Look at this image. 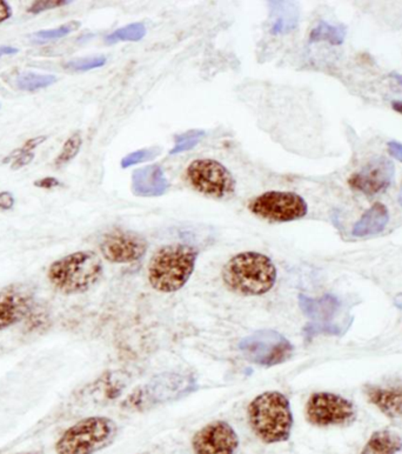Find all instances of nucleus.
Masks as SVG:
<instances>
[{
	"label": "nucleus",
	"instance_id": "f257e3e1",
	"mask_svg": "<svg viewBox=\"0 0 402 454\" xmlns=\"http://www.w3.org/2000/svg\"><path fill=\"white\" fill-rule=\"evenodd\" d=\"M276 265L266 254L246 251L236 254L223 265L221 279L227 290L243 297H260L274 288Z\"/></svg>",
	"mask_w": 402,
	"mask_h": 454
},
{
	"label": "nucleus",
	"instance_id": "f03ea898",
	"mask_svg": "<svg viewBox=\"0 0 402 454\" xmlns=\"http://www.w3.org/2000/svg\"><path fill=\"white\" fill-rule=\"evenodd\" d=\"M247 420L253 433L268 445L288 440L294 424L289 400L278 391L256 395L247 408Z\"/></svg>",
	"mask_w": 402,
	"mask_h": 454
},
{
	"label": "nucleus",
	"instance_id": "7ed1b4c3",
	"mask_svg": "<svg viewBox=\"0 0 402 454\" xmlns=\"http://www.w3.org/2000/svg\"><path fill=\"white\" fill-rule=\"evenodd\" d=\"M199 251L187 244L165 245L151 258L147 278L160 293H173L187 284L196 268Z\"/></svg>",
	"mask_w": 402,
	"mask_h": 454
},
{
	"label": "nucleus",
	"instance_id": "20e7f679",
	"mask_svg": "<svg viewBox=\"0 0 402 454\" xmlns=\"http://www.w3.org/2000/svg\"><path fill=\"white\" fill-rule=\"evenodd\" d=\"M104 274L101 258L94 251H78L54 261L47 271L51 285L66 296L85 293Z\"/></svg>",
	"mask_w": 402,
	"mask_h": 454
},
{
	"label": "nucleus",
	"instance_id": "39448f33",
	"mask_svg": "<svg viewBox=\"0 0 402 454\" xmlns=\"http://www.w3.org/2000/svg\"><path fill=\"white\" fill-rule=\"evenodd\" d=\"M118 425L111 418H85L64 432L56 444L57 454H94L114 444Z\"/></svg>",
	"mask_w": 402,
	"mask_h": 454
},
{
	"label": "nucleus",
	"instance_id": "423d86ee",
	"mask_svg": "<svg viewBox=\"0 0 402 454\" xmlns=\"http://www.w3.org/2000/svg\"><path fill=\"white\" fill-rule=\"evenodd\" d=\"M249 212L272 223H289L306 217L308 205L301 196L288 191H268L249 201Z\"/></svg>",
	"mask_w": 402,
	"mask_h": 454
},
{
	"label": "nucleus",
	"instance_id": "0eeeda50",
	"mask_svg": "<svg viewBox=\"0 0 402 454\" xmlns=\"http://www.w3.org/2000/svg\"><path fill=\"white\" fill-rule=\"evenodd\" d=\"M186 181L200 193L225 199L236 192V181L230 170L214 159H196L186 168Z\"/></svg>",
	"mask_w": 402,
	"mask_h": 454
},
{
	"label": "nucleus",
	"instance_id": "6e6552de",
	"mask_svg": "<svg viewBox=\"0 0 402 454\" xmlns=\"http://www.w3.org/2000/svg\"><path fill=\"white\" fill-rule=\"evenodd\" d=\"M243 357L253 364L272 368L283 364L292 357L294 346L274 330L258 331L240 343Z\"/></svg>",
	"mask_w": 402,
	"mask_h": 454
},
{
	"label": "nucleus",
	"instance_id": "1a4fd4ad",
	"mask_svg": "<svg viewBox=\"0 0 402 454\" xmlns=\"http://www.w3.org/2000/svg\"><path fill=\"white\" fill-rule=\"evenodd\" d=\"M305 417L309 424L319 428L347 424L356 418L351 401L328 392L313 393L307 400Z\"/></svg>",
	"mask_w": 402,
	"mask_h": 454
},
{
	"label": "nucleus",
	"instance_id": "9d476101",
	"mask_svg": "<svg viewBox=\"0 0 402 454\" xmlns=\"http://www.w3.org/2000/svg\"><path fill=\"white\" fill-rule=\"evenodd\" d=\"M149 243L140 234L123 228H114L100 241V253L114 264H132L146 254Z\"/></svg>",
	"mask_w": 402,
	"mask_h": 454
},
{
	"label": "nucleus",
	"instance_id": "9b49d317",
	"mask_svg": "<svg viewBox=\"0 0 402 454\" xmlns=\"http://www.w3.org/2000/svg\"><path fill=\"white\" fill-rule=\"evenodd\" d=\"M191 444L194 454H236L239 437L227 421L214 420L196 431Z\"/></svg>",
	"mask_w": 402,
	"mask_h": 454
},
{
	"label": "nucleus",
	"instance_id": "f8f14e48",
	"mask_svg": "<svg viewBox=\"0 0 402 454\" xmlns=\"http://www.w3.org/2000/svg\"><path fill=\"white\" fill-rule=\"evenodd\" d=\"M396 177V166L386 157L369 161L358 173L349 177L348 185L353 190L367 196H376L388 190Z\"/></svg>",
	"mask_w": 402,
	"mask_h": 454
},
{
	"label": "nucleus",
	"instance_id": "ddd939ff",
	"mask_svg": "<svg viewBox=\"0 0 402 454\" xmlns=\"http://www.w3.org/2000/svg\"><path fill=\"white\" fill-rule=\"evenodd\" d=\"M34 305V288L14 284L0 290V331L18 324L30 314Z\"/></svg>",
	"mask_w": 402,
	"mask_h": 454
},
{
	"label": "nucleus",
	"instance_id": "4468645a",
	"mask_svg": "<svg viewBox=\"0 0 402 454\" xmlns=\"http://www.w3.org/2000/svg\"><path fill=\"white\" fill-rule=\"evenodd\" d=\"M388 221V208L381 203H376L366 211L360 221L353 226L352 236L356 238L376 236L385 230Z\"/></svg>",
	"mask_w": 402,
	"mask_h": 454
},
{
	"label": "nucleus",
	"instance_id": "2eb2a0df",
	"mask_svg": "<svg viewBox=\"0 0 402 454\" xmlns=\"http://www.w3.org/2000/svg\"><path fill=\"white\" fill-rule=\"evenodd\" d=\"M367 397L386 415L392 418L402 417V390L369 388L367 390Z\"/></svg>",
	"mask_w": 402,
	"mask_h": 454
},
{
	"label": "nucleus",
	"instance_id": "dca6fc26",
	"mask_svg": "<svg viewBox=\"0 0 402 454\" xmlns=\"http://www.w3.org/2000/svg\"><path fill=\"white\" fill-rule=\"evenodd\" d=\"M402 450V439L391 431H378L369 438L361 454H396Z\"/></svg>",
	"mask_w": 402,
	"mask_h": 454
},
{
	"label": "nucleus",
	"instance_id": "f3484780",
	"mask_svg": "<svg viewBox=\"0 0 402 454\" xmlns=\"http://www.w3.org/2000/svg\"><path fill=\"white\" fill-rule=\"evenodd\" d=\"M347 36V27L343 24L333 25L327 21H320L309 34V41L316 43V41H326L331 45H343Z\"/></svg>",
	"mask_w": 402,
	"mask_h": 454
},
{
	"label": "nucleus",
	"instance_id": "a211bd4d",
	"mask_svg": "<svg viewBox=\"0 0 402 454\" xmlns=\"http://www.w3.org/2000/svg\"><path fill=\"white\" fill-rule=\"evenodd\" d=\"M57 81L54 74H40L36 72H23L14 78V86L18 90L34 92L45 87L51 86Z\"/></svg>",
	"mask_w": 402,
	"mask_h": 454
},
{
	"label": "nucleus",
	"instance_id": "6ab92c4d",
	"mask_svg": "<svg viewBox=\"0 0 402 454\" xmlns=\"http://www.w3.org/2000/svg\"><path fill=\"white\" fill-rule=\"evenodd\" d=\"M339 308V301L332 296H326L319 301H311V299L303 301L305 311L308 316L316 319L327 321L328 318L333 317L338 312Z\"/></svg>",
	"mask_w": 402,
	"mask_h": 454
},
{
	"label": "nucleus",
	"instance_id": "aec40b11",
	"mask_svg": "<svg viewBox=\"0 0 402 454\" xmlns=\"http://www.w3.org/2000/svg\"><path fill=\"white\" fill-rule=\"evenodd\" d=\"M146 29L143 23H134L121 27L109 34L106 37L107 44H114L116 41H139L145 37Z\"/></svg>",
	"mask_w": 402,
	"mask_h": 454
},
{
	"label": "nucleus",
	"instance_id": "412c9836",
	"mask_svg": "<svg viewBox=\"0 0 402 454\" xmlns=\"http://www.w3.org/2000/svg\"><path fill=\"white\" fill-rule=\"evenodd\" d=\"M83 145V138L79 132L72 134L63 145V148L60 151L58 157L54 161V165L56 167L65 166L69 164L70 161H74V158L77 157V154L79 153L80 148Z\"/></svg>",
	"mask_w": 402,
	"mask_h": 454
},
{
	"label": "nucleus",
	"instance_id": "4be33fe9",
	"mask_svg": "<svg viewBox=\"0 0 402 454\" xmlns=\"http://www.w3.org/2000/svg\"><path fill=\"white\" fill-rule=\"evenodd\" d=\"M80 25H81V24H80L79 21H70V23L57 27V29L41 30L39 31V32H36V34H32V38H34V41H37V43L57 41V39H61V38L66 37V36L72 34L74 31H77Z\"/></svg>",
	"mask_w": 402,
	"mask_h": 454
},
{
	"label": "nucleus",
	"instance_id": "5701e85b",
	"mask_svg": "<svg viewBox=\"0 0 402 454\" xmlns=\"http://www.w3.org/2000/svg\"><path fill=\"white\" fill-rule=\"evenodd\" d=\"M205 136V132L200 130L190 131L187 133L180 134L176 137V146L170 151L171 154L180 153L185 151L191 150L196 146L200 139Z\"/></svg>",
	"mask_w": 402,
	"mask_h": 454
},
{
	"label": "nucleus",
	"instance_id": "b1692460",
	"mask_svg": "<svg viewBox=\"0 0 402 454\" xmlns=\"http://www.w3.org/2000/svg\"><path fill=\"white\" fill-rule=\"evenodd\" d=\"M106 64V57L104 56H96V57L80 58L74 61L65 64L67 70L72 71H90L98 67L104 66Z\"/></svg>",
	"mask_w": 402,
	"mask_h": 454
},
{
	"label": "nucleus",
	"instance_id": "393cba45",
	"mask_svg": "<svg viewBox=\"0 0 402 454\" xmlns=\"http://www.w3.org/2000/svg\"><path fill=\"white\" fill-rule=\"evenodd\" d=\"M34 159V152H30V151H26L25 148H23V147H20L18 150L12 151L10 156H7V157L4 159L3 163L4 164H7V161H9V163L12 161V163H11V170L18 171L31 164Z\"/></svg>",
	"mask_w": 402,
	"mask_h": 454
},
{
	"label": "nucleus",
	"instance_id": "a878e982",
	"mask_svg": "<svg viewBox=\"0 0 402 454\" xmlns=\"http://www.w3.org/2000/svg\"><path fill=\"white\" fill-rule=\"evenodd\" d=\"M159 153L160 148H158V147H152V148H146V150L136 151V152L129 154V156L124 158L123 161H121V167H123V168H127V167L132 166V165L152 161V159H154L156 156H159Z\"/></svg>",
	"mask_w": 402,
	"mask_h": 454
},
{
	"label": "nucleus",
	"instance_id": "bb28decb",
	"mask_svg": "<svg viewBox=\"0 0 402 454\" xmlns=\"http://www.w3.org/2000/svg\"><path fill=\"white\" fill-rule=\"evenodd\" d=\"M70 3L72 1H69V0H38V1H34L27 11L30 14H41L44 11L54 10L57 7L65 6Z\"/></svg>",
	"mask_w": 402,
	"mask_h": 454
},
{
	"label": "nucleus",
	"instance_id": "cd10ccee",
	"mask_svg": "<svg viewBox=\"0 0 402 454\" xmlns=\"http://www.w3.org/2000/svg\"><path fill=\"white\" fill-rule=\"evenodd\" d=\"M14 194L9 191L0 192V211H10L14 208Z\"/></svg>",
	"mask_w": 402,
	"mask_h": 454
},
{
	"label": "nucleus",
	"instance_id": "c85d7f7f",
	"mask_svg": "<svg viewBox=\"0 0 402 454\" xmlns=\"http://www.w3.org/2000/svg\"><path fill=\"white\" fill-rule=\"evenodd\" d=\"M34 185L38 188H43V190H52V188H56V187L60 186L61 184H60V181H58L57 178L46 177L34 181Z\"/></svg>",
	"mask_w": 402,
	"mask_h": 454
},
{
	"label": "nucleus",
	"instance_id": "c756f323",
	"mask_svg": "<svg viewBox=\"0 0 402 454\" xmlns=\"http://www.w3.org/2000/svg\"><path fill=\"white\" fill-rule=\"evenodd\" d=\"M387 150L388 153L393 158H396V161H399L402 164V144L399 141H391L387 144Z\"/></svg>",
	"mask_w": 402,
	"mask_h": 454
},
{
	"label": "nucleus",
	"instance_id": "7c9ffc66",
	"mask_svg": "<svg viewBox=\"0 0 402 454\" xmlns=\"http://www.w3.org/2000/svg\"><path fill=\"white\" fill-rule=\"evenodd\" d=\"M12 16V9L6 1L0 0V23L7 21Z\"/></svg>",
	"mask_w": 402,
	"mask_h": 454
},
{
	"label": "nucleus",
	"instance_id": "2f4dec72",
	"mask_svg": "<svg viewBox=\"0 0 402 454\" xmlns=\"http://www.w3.org/2000/svg\"><path fill=\"white\" fill-rule=\"evenodd\" d=\"M18 52H19V50L16 49V47L0 45V57L1 56H12V54H17Z\"/></svg>",
	"mask_w": 402,
	"mask_h": 454
},
{
	"label": "nucleus",
	"instance_id": "473e14b6",
	"mask_svg": "<svg viewBox=\"0 0 402 454\" xmlns=\"http://www.w3.org/2000/svg\"><path fill=\"white\" fill-rule=\"evenodd\" d=\"M392 107L393 110L396 111V112L402 114V101H393Z\"/></svg>",
	"mask_w": 402,
	"mask_h": 454
},
{
	"label": "nucleus",
	"instance_id": "72a5a7b5",
	"mask_svg": "<svg viewBox=\"0 0 402 454\" xmlns=\"http://www.w3.org/2000/svg\"><path fill=\"white\" fill-rule=\"evenodd\" d=\"M394 304H396V308L402 310V293L396 296V299H394Z\"/></svg>",
	"mask_w": 402,
	"mask_h": 454
},
{
	"label": "nucleus",
	"instance_id": "f704fd0d",
	"mask_svg": "<svg viewBox=\"0 0 402 454\" xmlns=\"http://www.w3.org/2000/svg\"><path fill=\"white\" fill-rule=\"evenodd\" d=\"M392 77L394 81H398V84H399V85H401L402 86V74H396V72H394V74H392Z\"/></svg>",
	"mask_w": 402,
	"mask_h": 454
},
{
	"label": "nucleus",
	"instance_id": "c9c22d12",
	"mask_svg": "<svg viewBox=\"0 0 402 454\" xmlns=\"http://www.w3.org/2000/svg\"><path fill=\"white\" fill-rule=\"evenodd\" d=\"M398 201H399V204L402 206V186L400 188L399 197H398Z\"/></svg>",
	"mask_w": 402,
	"mask_h": 454
},
{
	"label": "nucleus",
	"instance_id": "e433bc0d",
	"mask_svg": "<svg viewBox=\"0 0 402 454\" xmlns=\"http://www.w3.org/2000/svg\"><path fill=\"white\" fill-rule=\"evenodd\" d=\"M19 454H39V453H19Z\"/></svg>",
	"mask_w": 402,
	"mask_h": 454
}]
</instances>
